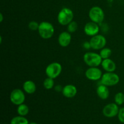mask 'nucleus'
<instances>
[{"label":"nucleus","instance_id":"393cba45","mask_svg":"<svg viewBox=\"0 0 124 124\" xmlns=\"http://www.w3.org/2000/svg\"><path fill=\"white\" fill-rule=\"evenodd\" d=\"M83 46L85 49H90L91 48L90 44V42H85L83 44Z\"/></svg>","mask_w":124,"mask_h":124},{"label":"nucleus","instance_id":"412c9836","mask_svg":"<svg viewBox=\"0 0 124 124\" xmlns=\"http://www.w3.org/2000/svg\"><path fill=\"white\" fill-rule=\"evenodd\" d=\"M115 102L118 105H122L124 103V94L122 92L116 93L114 98Z\"/></svg>","mask_w":124,"mask_h":124},{"label":"nucleus","instance_id":"a211bd4d","mask_svg":"<svg viewBox=\"0 0 124 124\" xmlns=\"http://www.w3.org/2000/svg\"><path fill=\"white\" fill-rule=\"evenodd\" d=\"M17 113L18 115L22 116H25L29 114V108L26 104H22L18 105L17 108Z\"/></svg>","mask_w":124,"mask_h":124},{"label":"nucleus","instance_id":"a878e982","mask_svg":"<svg viewBox=\"0 0 124 124\" xmlns=\"http://www.w3.org/2000/svg\"><path fill=\"white\" fill-rule=\"evenodd\" d=\"M62 88L63 87H61V85H56L55 87H54V89H55V90L56 91V92H62Z\"/></svg>","mask_w":124,"mask_h":124},{"label":"nucleus","instance_id":"20e7f679","mask_svg":"<svg viewBox=\"0 0 124 124\" xmlns=\"http://www.w3.org/2000/svg\"><path fill=\"white\" fill-rule=\"evenodd\" d=\"M119 81L120 78L117 74L115 72H106L102 75L101 83L107 87H112L117 85Z\"/></svg>","mask_w":124,"mask_h":124},{"label":"nucleus","instance_id":"cd10ccee","mask_svg":"<svg viewBox=\"0 0 124 124\" xmlns=\"http://www.w3.org/2000/svg\"><path fill=\"white\" fill-rule=\"evenodd\" d=\"M29 124H38L36 123V122H30V123H29Z\"/></svg>","mask_w":124,"mask_h":124},{"label":"nucleus","instance_id":"423d86ee","mask_svg":"<svg viewBox=\"0 0 124 124\" xmlns=\"http://www.w3.org/2000/svg\"><path fill=\"white\" fill-rule=\"evenodd\" d=\"M62 70V67L60 63L53 62L47 66L46 69V74L47 77L56 79L61 75Z\"/></svg>","mask_w":124,"mask_h":124},{"label":"nucleus","instance_id":"2eb2a0df","mask_svg":"<svg viewBox=\"0 0 124 124\" xmlns=\"http://www.w3.org/2000/svg\"><path fill=\"white\" fill-rule=\"evenodd\" d=\"M96 93L98 97L102 100L108 99L110 96V92H109L108 87L102 84L97 87Z\"/></svg>","mask_w":124,"mask_h":124},{"label":"nucleus","instance_id":"ddd939ff","mask_svg":"<svg viewBox=\"0 0 124 124\" xmlns=\"http://www.w3.org/2000/svg\"><path fill=\"white\" fill-rule=\"evenodd\" d=\"M78 90L75 85L68 84L64 86L62 90L63 96L67 98H73L77 94Z\"/></svg>","mask_w":124,"mask_h":124},{"label":"nucleus","instance_id":"4be33fe9","mask_svg":"<svg viewBox=\"0 0 124 124\" xmlns=\"http://www.w3.org/2000/svg\"><path fill=\"white\" fill-rule=\"evenodd\" d=\"M78 23L75 21H73L67 25V31L70 33H73L78 30Z\"/></svg>","mask_w":124,"mask_h":124},{"label":"nucleus","instance_id":"9b49d317","mask_svg":"<svg viewBox=\"0 0 124 124\" xmlns=\"http://www.w3.org/2000/svg\"><path fill=\"white\" fill-rule=\"evenodd\" d=\"M99 26L98 24L90 21L87 23L85 25L84 31L85 35L88 36H93L98 35L99 32Z\"/></svg>","mask_w":124,"mask_h":124},{"label":"nucleus","instance_id":"aec40b11","mask_svg":"<svg viewBox=\"0 0 124 124\" xmlns=\"http://www.w3.org/2000/svg\"><path fill=\"white\" fill-rule=\"evenodd\" d=\"M54 79L51 78L47 77L45 79L43 82V86L46 89L51 90L54 87Z\"/></svg>","mask_w":124,"mask_h":124},{"label":"nucleus","instance_id":"f03ea898","mask_svg":"<svg viewBox=\"0 0 124 124\" xmlns=\"http://www.w3.org/2000/svg\"><path fill=\"white\" fill-rule=\"evenodd\" d=\"M74 13L70 8L64 7L58 13L57 19L59 24L62 25H67L73 21Z\"/></svg>","mask_w":124,"mask_h":124},{"label":"nucleus","instance_id":"5701e85b","mask_svg":"<svg viewBox=\"0 0 124 124\" xmlns=\"http://www.w3.org/2000/svg\"><path fill=\"white\" fill-rule=\"evenodd\" d=\"M39 25V24L38 22L35 21H31L28 24V27L30 30L35 31V30H38Z\"/></svg>","mask_w":124,"mask_h":124},{"label":"nucleus","instance_id":"f257e3e1","mask_svg":"<svg viewBox=\"0 0 124 124\" xmlns=\"http://www.w3.org/2000/svg\"><path fill=\"white\" fill-rule=\"evenodd\" d=\"M38 33L44 39H48L52 38L54 33V26L50 23L42 21L39 23L38 28Z\"/></svg>","mask_w":124,"mask_h":124},{"label":"nucleus","instance_id":"f8f14e48","mask_svg":"<svg viewBox=\"0 0 124 124\" xmlns=\"http://www.w3.org/2000/svg\"><path fill=\"white\" fill-rule=\"evenodd\" d=\"M58 43L61 47H66L70 45L71 41V35L69 31H62L58 36Z\"/></svg>","mask_w":124,"mask_h":124},{"label":"nucleus","instance_id":"bb28decb","mask_svg":"<svg viewBox=\"0 0 124 124\" xmlns=\"http://www.w3.org/2000/svg\"><path fill=\"white\" fill-rule=\"evenodd\" d=\"M3 15H2V13H0V22H1V23H2V21H3Z\"/></svg>","mask_w":124,"mask_h":124},{"label":"nucleus","instance_id":"7ed1b4c3","mask_svg":"<svg viewBox=\"0 0 124 124\" xmlns=\"http://www.w3.org/2000/svg\"><path fill=\"white\" fill-rule=\"evenodd\" d=\"M84 62L90 67H98L101 65L102 58L100 54L94 52H87L83 56Z\"/></svg>","mask_w":124,"mask_h":124},{"label":"nucleus","instance_id":"0eeeda50","mask_svg":"<svg viewBox=\"0 0 124 124\" xmlns=\"http://www.w3.org/2000/svg\"><path fill=\"white\" fill-rule=\"evenodd\" d=\"M89 42L91 48L93 50H101L107 44V39L105 36L99 34L92 36Z\"/></svg>","mask_w":124,"mask_h":124},{"label":"nucleus","instance_id":"b1692460","mask_svg":"<svg viewBox=\"0 0 124 124\" xmlns=\"http://www.w3.org/2000/svg\"><path fill=\"white\" fill-rule=\"evenodd\" d=\"M118 119L121 123L124 124V107H122L119 108L118 115H117Z\"/></svg>","mask_w":124,"mask_h":124},{"label":"nucleus","instance_id":"1a4fd4ad","mask_svg":"<svg viewBox=\"0 0 124 124\" xmlns=\"http://www.w3.org/2000/svg\"><path fill=\"white\" fill-rule=\"evenodd\" d=\"M102 72L101 70L98 67H89L85 73L86 78L90 81H96L101 79L102 76Z\"/></svg>","mask_w":124,"mask_h":124},{"label":"nucleus","instance_id":"39448f33","mask_svg":"<svg viewBox=\"0 0 124 124\" xmlns=\"http://www.w3.org/2000/svg\"><path fill=\"white\" fill-rule=\"evenodd\" d=\"M88 16L91 21H93L97 24H100L104 20L105 14L102 8L98 6H94L92 7L89 10Z\"/></svg>","mask_w":124,"mask_h":124},{"label":"nucleus","instance_id":"6e6552de","mask_svg":"<svg viewBox=\"0 0 124 124\" xmlns=\"http://www.w3.org/2000/svg\"><path fill=\"white\" fill-rule=\"evenodd\" d=\"M11 102L15 105H19L24 104L25 100V96L24 92L19 88H16L12 91L10 95Z\"/></svg>","mask_w":124,"mask_h":124},{"label":"nucleus","instance_id":"4468645a","mask_svg":"<svg viewBox=\"0 0 124 124\" xmlns=\"http://www.w3.org/2000/svg\"><path fill=\"white\" fill-rule=\"evenodd\" d=\"M101 66L106 72H114L116 69V63L110 58L103 59Z\"/></svg>","mask_w":124,"mask_h":124},{"label":"nucleus","instance_id":"dca6fc26","mask_svg":"<svg viewBox=\"0 0 124 124\" xmlns=\"http://www.w3.org/2000/svg\"><path fill=\"white\" fill-rule=\"evenodd\" d=\"M23 90L24 92L29 94H33L36 90V86L35 82L31 80L25 81L23 85Z\"/></svg>","mask_w":124,"mask_h":124},{"label":"nucleus","instance_id":"9d476101","mask_svg":"<svg viewBox=\"0 0 124 124\" xmlns=\"http://www.w3.org/2000/svg\"><path fill=\"white\" fill-rule=\"evenodd\" d=\"M119 105L116 103H110L104 107L102 110V113L104 116L108 118H111L118 115L119 108Z\"/></svg>","mask_w":124,"mask_h":124},{"label":"nucleus","instance_id":"6ab92c4d","mask_svg":"<svg viewBox=\"0 0 124 124\" xmlns=\"http://www.w3.org/2000/svg\"><path fill=\"white\" fill-rule=\"evenodd\" d=\"M111 54H112V50L110 48L105 47L104 48H102L100 51V53H99V54L101 56V58H102V59L110 58V56H111Z\"/></svg>","mask_w":124,"mask_h":124},{"label":"nucleus","instance_id":"f3484780","mask_svg":"<svg viewBox=\"0 0 124 124\" xmlns=\"http://www.w3.org/2000/svg\"><path fill=\"white\" fill-rule=\"evenodd\" d=\"M10 124H29V121L25 116H17L13 117L10 121Z\"/></svg>","mask_w":124,"mask_h":124}]
</instances>
